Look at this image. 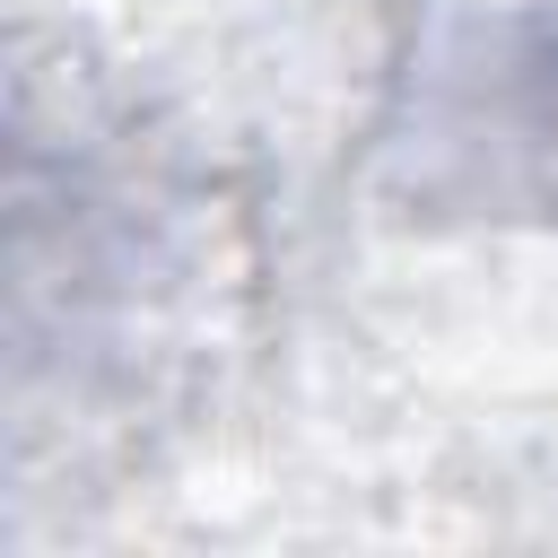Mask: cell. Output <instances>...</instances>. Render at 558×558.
<instances>
[{
  "label": "cell",
  "mask_w": 558,
  "mask_h": 558,
  "mask_svg": "<svg viewBox=\"0 0 558 558\" xmlns=\"http://www.w3.org/2000/svg\"><path fill=\"white\" fill-rule=\"evenodd\" d=\"M541 78H549V87H558V35H549V44H541Z\"/></svg>",
  "instance_id": "6da1fadb"
}]
</instances>
